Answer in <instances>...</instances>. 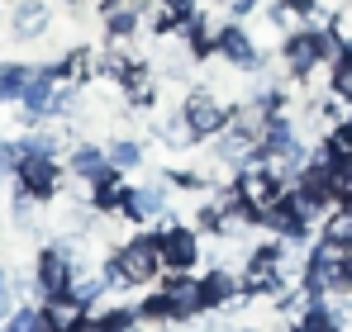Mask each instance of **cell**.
I'll return each mask as SVG.
<instances>
[{"label": "cell", "mask_w": 352, "mask_h": 332, "mask_svg": "<svg viewBox=\"0 0 352 332\" xmlns=\"http://www.w3.org/2000/svg\"><path fill=\"white\" fill-rule=\"evenodd\" d=\"M348 38L329 24V19H309L305 29H295L291 38H281V67H286V76L291 81H309L319 67H329L333 57H338V48H343Z\"/></svg>", "instance_id": "6da1fadb"}, {"label": "cell", "mask_w": 352, "mask_h": 332, "mask_svg": "<svg viewBox=\"0 0 352 332\" xmlns=\"http://www.w3.org/2000/svg\"><path fill=\"white\" fill-rule=\"evenodd\" d=\"M143 323H167V328H181V323H195L200 313H210L205 304V285L195 276H172L162 280L143 304H138Z\"/></svg>", "instance_id": "7a4b0ae2"}, {"label": "cell", "mask_w": 352, "mask_h": 332, "mask_svg": "<svg viewBox=\"0 0 352 332\" xmlns=\"http://www.w3.org/2000/svg\"><path fill=\"white\" fill-rule=\"evenodd\" d=\"M100 271H105V280H110V289H143V285H153V280L162 276L167 266H162L157 237H153V233H138V237L119 242L115 252L105 257Z\"/></svg>", "instance_id": "3957f363"}, {"label": "cell", "mask_w": 352, "mask_h": 332, "mask_svg": "<svg viewBox=\"0 0 352 332\" xmlns=\"http://www.w3.org/2000/svg\"><path fill=\"white\" fill-rule=\"evenodd\" d=\"M229 114H234V105H229L214 86H195V91H186V100H181V119H186V128L195 133V143L219 138V133L229 128Z\"/></svg>", "instance_id": "277c9868"}, {"label": "cell", "mask_w": 352, "mask_h": 332, "mask_svg": "<svg viewBox=\"0 0 352 332\" xmlns=\"http://www.w3.org/2000/svg\"><path fill=\"white\" fill-rule=\"evenodd\" d=\"M157 252H162V266L172 271V276H190L195 266H200V257H205V237H200V228L195 223H176L167 219L157 233Z\"/></svg>", "instance_id": "5b68a950"}, {"label": "cell", "mask_w": 352, "mask_h": 332, "mask_svg": "<svg viewBox=\"0 0 352 332\" xmlns=\"http://www.w3.org/2000/svg\"><path fill=\"white\" fill-rule=\"evenodd\" d=\"M76 276H81V257H76L72 242H53V247H43L38 261H34V285H38L43 299H53V294H72Z\"/></svg>", "instance_id": "8992f818"}, {"label": "cell", "mask_w": 352, "mask_h": 332, "mask_svg": "<svg viewBox=\"0 0 352 332\" xmlns=\"http://www.w3.org/2000/svg\"><path fill=\"white\" fill-rule=\"evenodd\" d=\"M234 190H238V200L262 219V214L286 195V176H281L276 166H238L234 171Z\"/></svg>", "instance_id": "52a82bcc"}, {"label": "cell", "mask_w": 352, "mask_h": 332, "mask_svg": "<svg viewBox=\"0 0 352 332\" xmlns=\"http://www.w3.org/2000/svg\"><path fill=\"white\" fill-rule=\"evenodd\" d=\"M262 228L272 233V237H281V242H309V228H314V214H309V204L286 190L267 214H262Z\"/></svg>", "instance_id": "ba28073f"}, {"label": "cell", "mask_w": 352, "mask_h": 332, "mask_svg": "<svg viewBox=\"0 0 352 332\" xmlns=\"http://www.w3.org/2000/svg\"><path fill=\"white\" fill-rule=\"evenodd\" d=\"M214 62H224L229 71H238V76H252V71H262V67H267V62H262V48L252 43V34H248L238 19H229V24L219 29Z\"/></svg>", "instance_id": "9c48e42d"}, {"label": "cell", "mask_w": 352, "mask_h": 332, "mask_svg": "<svg viewBox=\"0 0 352 332\" xmlns=\"http://www.w3.org/2000/svg\"><path fill=\"white\" fill-rule=\"evenodd\" d=\"M14 176H19V190H29L34 200H53V195L62 190V166H58V157H19Z\"/></svg>", "instance_id": "30bf717a"}, {"label": "cell", "mask_w": 352, "mask_h": 332, "mask_svg": "<svg viewBox=\"0 0 352 332\" xmlns=\"http://www.w3.org/2000/svg\"><path fill=\"white\" fill-rule=\"evenodd\" d=\"M43 332H81L91 323V309L76 299V294H53V299H43Z\"/></svg>", "instance_id": "8fae6325"}, {"label": "cell", "mask_w": 352, "mask_h": 332, "mask_svg": "<svg viewBox=\"0 0 352 332\" xmlns=\"http://www.w3.org/2000/svg\"><path fill=\"white\" fill-rule=\"evenodd\" d=\"M72 176H76L81 185H100V180H110V176H119V171H115V162H110L105 147L76 143V147H72Z\"/></svg>", "instance_id": "7c38bea8"}, {"label": "cell", "mask_w": 352, "mask_h": 332, "mask_svg": "<svg viewBox=\"0 0 352 332\" xmlns=\"http://www.w3.org/2000/svg\"><path fill=\"white\" fill-rule=\"evenodd\" d=\"M319 242H329L338 252H352V204H333V214H324Z\"/></svg>", "instance_id": "4fadbf2b"}, {"label": "cell", "mask_w": 352, "mask_h": 332, "mask_svg": "<svg viewBox=\"0 0 352 332\" xmlns=\"http://www.w3.org/2000/svg\"><path fill=\"white\" fill-rule=\"evenodd\" d=\"M329 95L343 100V105L352 110V38L338 48V57L329 62Z\"/></svg>", "instance_id": "5bb4252c"}, {"label": "cell", "mask_w": 352, "mask_h": 332, "mask_svg": "<svg viewBox=\"0 0 352 332\" xmlns=\"http://www.w3.org/2000/svg\"><path fill=\"white\" fill-rule=\"evenodd\" d=\"M48 24H53V14L43 0H24L14 10V38H38V34H48Z\"/></svg>", "instance_id": "9a60e30c"}, {"label": "cell", "mask_w": 352, "mask_h": 332, "mask_svg": "<svg viewBox=\"0 0 352 332\" xmlns=\"http://www.w3.org/2000/svg\"><path fill=\"white\" fill-rule=\"evenodd\" d=\"M81 332H143V313L138 309H110V313L91 318Z\"/></svg>", "instance_id": "2e32d148"}, {"label": "cell", "mask_w": 352, "mask_h": 332, "mask_svg": "<svg viewBox=\"0 0 352 332\" xmlns=\"http://www.w3.org/2000/svg\"><path fill=\"white\" fill-rule=\"evenodd\" d=\"M295 332H348V328L338 323V313H333L329 299H324V304H309V309L295 318Z\"/></svg>", "instance_id": "e0dca14e"}, {"label": "cell", "mask_w": 352, "mask_h": 332, "mask_svg": "<svg viewBox=\"0 0 352 332\" xmlns=\"http://www.w3.org/2000/svg\"><path fill=\"white\" fill-rule=\"evenodd\" d=\"M138 24H143V10H133V5H119L105 14V34L115 38V43H129L133 34H138Z\"/></svg>", "instance_id": "ac0fdd59"}, {"label": "cell", "mask_w": 352, "mask_h": 332, "mask_svg": "<svg viewBox=\"0 0 352 332\" xmlns=\"http://www.w3.org/2000/svg\"><path fill=\"white\" fill-rule=\"evenodd\" d=\"M105 152H110L115 171H138V166L148 162V147H143L138 138H115V143H110Z\"/></svg>", "instance_id": "d6986e66"}, {"label": "cell", "mask_w": 352, "mask_h": 332, "mask_svg": "<svg viewBox=\"0 0 352 332\" xmlns=\"http://www.w3.org/2000/svg\"><path fill=\"white\" fill-rule=\"evenodd\" d=\"M29 81H34V67L5 62V67H0V100H19V95L29 91Z\"/></svg>", "instance_id": "ffe728a7"}, {"label": "cell", "mask_w": 352, "mask_h": 332, "mask_svg": "<svg viewBox=\"0 0 352 332\" xmlns=\"http://www.w3.org/2000/svg\"><path fill=\"white\" fill-rule=\"evenodd\" d=\"M162 176L172 180V190H186V195H205V190H210L205 171H186V166H176V171H162Z\"/></svg>", "instance_id": "44dd1931"}, {"label": "cell", "mask_w": 352, "mask_h": 332, "mask_svg": "<svg viewBox=\"0 0 352 332\" xmlns=\"http://www.w3.org/2000/svg\"><path fill=\"white\" fill-rule=\"evenodd\" d=\"M0 332H43V313L38 309H14Z\"/></svg>", "instance_id": "7402d4cb"}, {"label": "cell", "mask_w": 352, "mask_h": 332, "mask_svg": "<svg viewBox=\"0 0 352 332\" xmlns=\"http://www.w3.org/2000/svg\"><path fill=\"white\" fill-rule=\"evenodd\" d=\"M324 143H329L338 157H352V114L343 119V123H333V128H329V138H324Z\"/></svg>", "instance_id": "603a6c76"}, {"label": "cell", "mask_w": 352, "mask_h": 332, "mask_svg": "<svg viewBox=\"0 0 352 332\" xmlns=\"http://www.w3.org/2000/svg\"><path fill=\"white\" fill-rule=\"evenodd\" d=\"M10 304H14V289H10V276L0 271V318L10 313Z\"/></svg>", "instance_id": "cb8c5ba5"}, {"label": "cell", "mask_w": 352, "mask_h": 332, "mask_svg": "<svg viewBox=\"0 0 352 332\" xmlns=\"http://www.w3.org/2000/svg\"><path fill=\"white\" fill-rule=\"evenodd\" d=\"M229 332H267V328H257V323H243V328H229Z\"/></svg>", "instance_id": "d4e9b609"}, {"label": "cell", "mask_w": 352, "mask_h": 332, "mask_svg": "<svg viewBox=\"0 0 352 332\" xmlns=\"http://www.w3.org/2000/svg\"><path fill=\"white\" fill-rule=\"evenodd\" d=\"M291 332H295V328H291Z\"/></svg>", "instance_id": "484cf974"}]
</instances>
